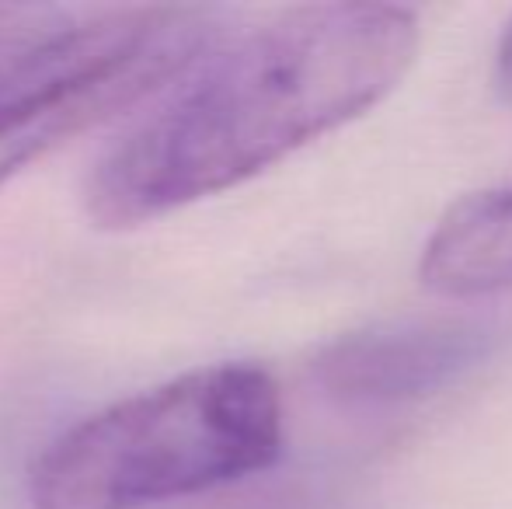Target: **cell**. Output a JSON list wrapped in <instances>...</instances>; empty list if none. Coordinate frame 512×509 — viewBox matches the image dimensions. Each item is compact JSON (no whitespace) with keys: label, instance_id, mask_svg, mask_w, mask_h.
<instances>
[{"label":"cell","instance_id":"5b68a950","mask_svg":"<svg viewBox=\"0 0 512 509\" xmlns=\"http://www.w3.org/2000/svg\"><path fill=\"white\" fill-rule=\"evenodd\" d=\"M422 283L443 297H485L512 286V189L457 199L422 252Z\"/></svg>","mask_w":512,"mask_h":509},{"label":"cell","instance_id":"8992f818","mask_svg":"<svg viewBox=\"0 0 512 509\" xmlns=\"http://www.w3.org/2000/svg\"><path fill=\"white\" fill-rule=\"evenodd\" d=\"M32 32H39V21L25 7H0V53L11 49L14 42L28 39Z\"/></svg>","mask_w":512,"mask_h":509},{"label":"cell","instance_id":"277c9868","mask_svg":"<svg viewBox=\"0 0 512 509\" xmlns=\"http://www.w3.org/2000/svg\"><path fill=\"white\" fill-rule=\"evenodd\" d=\"M485 346V332L464 321H387L328 342L314 374L342 401L391 405L453 384L478 367Z\"/></svg>","mask_w":512,"mask_h":509},{"label":"cell","instance_id":"6da1fadb","mask_svg":"<svg viewBox=\"0 0 512 509\" xmlns=\"http://www.w3.org/2000/svg\"><path fill=\"white\" fill-rule=\"evenodd\" d=\"M418 53L394 4H304L244 28L161 98L84 185V210L129 231L255 178L387 98Z\"/></svg>","mask_w":512,"mask_h":509},{"label":"cell","instance_id":"3957f363","mask_svg":"<svg viewBox=\"0 0 512 509\" xmlns=\"http://www.w3.org/2000/svg\"><path fill=\"white\" fill-rule=\"evenodd\" d=\"M216 42L209 7H126L14 42L0 53V185L182 81Z\"/></svg>","mask_w":512,"mask_h":509},{"label":"cell","instance_id":"7a4b0ae2","mask_svg":"<svg viewBox=\"0 0 512 509\" xmlns=\"http://www.w3.org/2000/svg\"><path fill=\"white\" fill-rule=\"evenodd\" d=\"M283 454V398L258 363H209L126 394L46 443L32 509H150L241 482Z\"/></svg>","mask_w":512,"mask_h":509},{"label":"cell","instance_id":"52a82bcc","mask_svg":"<svg viewBox=\"0 0 512 509\" xmlns=\"http://www.w3.org/2000/svg\"><path fill=\"white\" fill-rule=\"evenodd\" d=\"M499 84H502V95L512 102V21L502 35V46H499Z\"/></svg>","mask_w":512,"mask_h":509}]
</instances>
